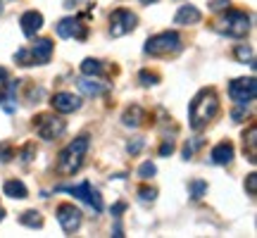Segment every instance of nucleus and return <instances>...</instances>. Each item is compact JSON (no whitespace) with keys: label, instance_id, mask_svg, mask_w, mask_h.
Returning a JSON list of instances; mask_svg holds the SVG:
<instances>
[{"label":"nucleus","instance_id":"nucleus-1","mask_svg":"<svg viewBox=\"0 0 257 238\" xmlns=\"http://www.w3.org/2000/svg\"><path fill=\"white\" fill-rule=\"evenodd\" d=\"M217 112H219V98H217L214 88H202L191 100V105H188L191 129L193 131H202L212 119L217 117Z\"/></svg>","mask_w":257,"mask_h":238},{"label":"nucleus","instance_id":"nucleus-2","mask_svg":"<svg viewBox=\"0 0 257 238\" xmlns=\"http://www.w3.org/2000/svg\"><path fill=\"white\" fill-rule=\"evenodd\" d=\"M88 153V136H79L74 138L69 146L64 148L60 157H57V174L60 176H72L76 174L83 165V157Z\"/></svg>","mask_w":257,"mask_h":238},{"label":"nucleus","instance_id":"nucleus-3","mask_svg":"<svg viewBox=\"0 0 257 238\" xmlns=\"http://www.w3.org/2000/svg\"><path fill=\"white\" fill-rule=\"evenodd\" d=\"M214 29L229 38H243V36H248V31H250V17L243 10L226 8V15H221L214 22Z\"/></svg>","mask_w":257,"mask_h":238},{"label":"nucleus","instance_id":"nucleus-4","mask_svg":"<svg viewBox=\"0 0 257 238\" xmlns=\"http://www.w3.org/2000/svg\"><path fill=\"white\" fill-rule=\"evenodd\" d=\"M184 46V41L181 36L176 34V31H162V34H155V36H150L146 41V55H153V57H167V55H174L179 53Z\"/></svg>","mask_w":257,"mask_h":238},{"label":"nucleus","instance_id":"nucleus-5","mask_svg":"<svg viewBox=\"0 0 257 238\" xmlns=\"http://www.w3.org/2000/svg\"><path fill=\"white\" fill-rule=\"evenodd\" d=\"M34 127L43 141H55L67 131V122L57 114H38V117H34Z\"/></svg>","mask_w":257,"mask_h":238},{"label":"nucleus","instance_id":"nucleus-6","mask_svg":"<svg viewBox=\"0 0 257 238\" xmlns=\"http://www.w3.org/2000/svg\"><path fill=\"white\" fill-rule=\"evenodd\" d=\"M136 24H138V17L131 10H126V8L114 10L110 15V36L112 38L126 36V34H131L136 29Z\"/></svg>","mask_w":257,"mask_h":238},{"label":"nucleus","instance_id":"nucleus-7","mask_svg":"<svg viewBox=\"0 0 257 238\" xmlns=\"http://www.w3.org/2000/svg\"><path fill=\"white\" fill-rule=\"evenodd\" d=\"M255 93H257V83L252 76H248V79H233L229 83V95L236 105H243V107L250 105L255 100Z\"/></svg>","mask_w":257,"mask_h":238},{"label":"nucleus","instance_id":"nucleus-8","mask_svg":"<svg viewBox=\"0 0 257 238\" xmlns=\"http://www.w3.org/2000/svg\"><path fill=\"white\" fill-rule=\"evenodd\" d=\"M57 221H60V226L67 236H72L74 231H79L83 221V214L79 207H74L72 202H62L60 207H57Z\"/></svg>","mask_w":257,"mask_h":238},{"label":"nucleus","instance_id":"nucleus-9","mask_svg":"<svg viewBox=\"0 0 257 238\" xmlns=\"http://www.w3.org/2000/svg\"><path fill=\"white\" fill-rule=\"evenodd\" d=\"M60 191H67V193H72L74 198H79V200H83V202H88L93 210L95 212H102V195L95 188L91 186V181H83V183H79V186H69V188H60Z\"/></svg>","mask_w":257,"mask_h":238},{"label":"nucleus","instance_id":"nucleus-10","mask_svg":"<svg viewBox=\"0 0 257 238\" xmlns=\"http://www.w3.org/2000/svg\"><path fill=\"white\" fill-rule=\"evenodd\" d=\"M57 36L86 41V38H88V27H86L79 17H64V19L57 22Z\"/></svg>","mask_w":257,"mask_h":238},{"label":"nucleus","instance_id":"nucleus-11","mask_svg":"<svg viewBox=\"0 0 257 238\" xmlns=\"http://www.w3.org/2000/svg\"><path fill=\"white\" fill-rule=\"evenodd\" d=\"M50 105H53V110L60 112V114H69V112H76L81 107V100L74 95V93H55L53 98H50Z\"/></svg>","mask_w":257,"mask_h":238},{"label":"nucleus","instance_id":"nucleus-12","mask_svg":"<svg viewBox=\"0 0 257 238\" xmlns=\"http://www.w3.org/2000/svg\"><path fill=\"white\" fill-rule=\"evenodd\" d=\"M19 24H22V34L31 38V36H36L38 31L43 29V15H41V12H36V10H29V12H24V15H22Z\"/></svg>","mask_w":257,"mask_h":238},{"label":"nucleus","instance_id":"nucleus-13","mask_svg":"<svg viewBox=\"0 0 257 238\" xmlns=\"http://www.w3.org/2000/svg\"><path fill=\"white\" fill-rule=\"evenodd\" d=\"M0 107L8 114L17 112V81H8L0 88Z\"/></svg>","mask_w":257,"mask_h":238},{"label":"nucleus","instance_id":"nucleus-14","mask_svg":"<svg viewBox=\"0 0 257 238\" xmlns=\"http://www.w3.org/2000/svg\"><path fill=\"white\" fill-rule=\"evenodd\" d=\"M210 160L219 167L231 165V160H233V143H231V141H221V143H217V146L212 148Z\"/></svg>","mask_w":257,"mask_h":238},{"label":"nucleus","instance_id":"nucleus-15","mask_svg":"<svg viewBox=\"0 0 257 238\" xmlns=\"http://www.w3.org/2000/svg\"><path fill=\"white\" fill-rule=\"evenodd\" d=\"M31 55L36 64H48L53 57V41L50 38H36V43L31 46Z\"/></svg>","mask_w":257,"mask_h":238},{"label":"nucleus","instance_id":"nucleus-16","mask_svg":"<svg viewBox=\"0 0 257 238\" xmlns=\"http://www.w3.org/2000/svg\"><path fill=\"white\" fill-rule=\"evenodd\" d=\"M243 153L248 157V162H257V124H250L248 131L243 134Z\"/></svg>","mask_w":257,"mask_h":238},{"label":"nucleus","instance_id":"nucleus-17","mask_svg":"<svg viewBox=\"0 0 257 238\" xmlns=\"http://www.w3.org/2000/svg\"><path fill=\"white\" fill-rule=\"evenodd\" d=\"M200 19H202V15L195 5H184V8L176 12L174 24H179V27H191V24H198Z\"/></svg>","mask_w":257,"mask_h":238},{"label":"nucleus","instance_id":"nucleus-18","mask_svg":"<svg viewBox=\"0 0 257 238\" xmlns=\"http://www.w3.org/2000/svg\"><path fill=\"white\" fill-rule=\"evenodd\" d=\"M143 119H146V110H143L141 105H131V107H126L124 114H121V124H124V127L136 129V127L143 124Z\"/></svg>","mask_w":257,"mask_h":238},{"label":"nucleus","instance_id":"nucleus-19","mask_svg":"<svg viewBox=\"0 0 257 238\" xmlns=\"http://www.w3.org/2000/svg\"><path fill=\"white\" fill-rule=\"evenodd\" d=\"M76 86H79V91H81L83 95H91V98H98V95H102V93L107 91V86H102L100 81H93V79H88V76L79 79Z\"/></svg>","mask_w":257,"mask_h":238},{"label":"nucleus","instance_id":"nucleus-20","mask_svg":"<svg viewBox=\"0 0 257 238\" xmlns=\"http://www.w3.org/2000/svg\"><path fill=\"white\" fill-rule=\"evenodd\" d=\"M3 193H5V195H10V198H15V200H24V198H29V188L24 186V181H17V179L5 181Z\"/></svg>","mask_w":257,"mask_h":238},{"label":"nucleus","instance_id":"nucleus-21","mask_svg":"<svg viewBox=\"0 0 257 238\" xmlns=\"http://www.w3.org/2000/svg\"><path fill=\"white\" fill-rule=\"evenodd\" d=\"M19 224H24L29 229H41V226H43V217H41V212H36V210H27L19 214Z\"/></svg>","mask_w":257,"mask_h":238},{"label":"nucleus","instance_id":"nucleus-22","mask_svg":"<svg viewBox=\"0 0 257 238\" xmlns=\"http://www.w3.org/2000/svg\"><path fill=\"white\" fill-rule=\"evenodd\" d=\"M233 55H236V60H238V62L255 67V53H252V48L245 46V43H238V46L233 48Z\"/></svg>","mask_w":257,"mask_h":238},{"label":"nucleus","instance_id":"nucleus-23","mask_svg":"<svg viewBox=\"0 0 257 238\" xmlns=\"http://www.w3.org/2000/svg\"><path fill=\"white\" fill-rule=\"evenodd\" d=\"M81 74L83 76H100L102 74V62L95 57H86L81 62Z\"/></svg>","mask_w":257,"mask_h":238},{"label":"nucleus","instance_id":"nucleus-24","mask_svg":"<svg viewBox=\"0 0 257 238\" xmlns=\"http://www.w3.org/2000/svg\"><path fill=\"white\" fill-rule=\"evenodd\" d=\"M205 193H207V181H202V179H193V181L188 183V195H191L193 200H200Z\"/></svg>","mask_w":257,"mask_h":238},{"label":"nucleus","instance_id":"nucleus-25","mask_svg":"<svg viewBox=\"0 0 257 238\" xmlns=\"http://www.w3.org/2000/svg\"><path fill=\"white\" fill-rule=\"evenodd\" d=\"M15 62H17L19 67H31V64H36V60H34L29 48H19L17 53H15Z\"/></svg>","mask_w":257,"mask_h":238},{"label":"nucleus","instance_id":"nucleus-26","mask_svg":"<svg viewBox=\"0 0 257 238\" xmlns=\"http://www.w3.org/2000/svg\"><path fill=\"white\" fill-rule=\"evenodd\" d=\"M138 200L141 202H155L157 200V188H153V186H141L138 188Z\"/></svg>","mask_w":257,"mask_h":238},{"label":"nucleus","instance_id":"nucleus-27","mask_svg":"<svg viewBox=\"0 0 257 238\" xmlns=\"http://www.w3.org/2000/svg\"><path fill=\"white\" fill-rule=\"evenodd\" d=\"M155 172H157V167H155V162H150V160H148V162H143V165L138 167V176H141L143 181L153 179V176H155Z\"/></svg>","mask_w":257,"mask_h":238},{"label":"nucleus","instance_id":"nucleus-28","mask_svg":"<svg viewBox=\"0 0 257 238\" xmlns=\"http://www.w3.org/2000/svg\"><path fill=\"white\" fill-rule=\"evenodd\" d=\"M15 155H17V153H15L12 143H10V141H3V143H0V162L5 165V162H10Z\"/></svg>","mask_w":257,"mask_h":238},{"label":"nucleus","instance_id":"nucleus-29","mask_svg":"<svg viewBox=\"0 0 257 238\" xmlns=\"http://www.w3.org/2000/svg\"><path fill=\"white\" fill-rule=\"evenodd\" d=\"M138 79H141V86H155V83H160V74L155 72H148V69H143V72L138 74Z\"/></svg>","mask_w":257,"mask_h":238},{"label":"nucleus","instance_id":"nucleus-30","mask_svg":"<svg viewBox=\"0 0 257 238\" xmlns=\"http://www.w3.org/2000/svg\"><path fill=\"white\" fill-rule=\"evenodd\" d=\"M17 155L22 157V162H24V165H29V162H31V160L36 157V146H34V143H27V146L22 148Z\"/></svg>","mask_w":257,"mask_h":238},{"label":"nucleus","instance_id":"nucleus-31","mask_svg":"<svg viewBox=\"0 0 257 238\" xmlns=\"http://www.w3.org/2000/svg\"><path fill=\"white\" fill-rule=\"evenodd\" d=\"M200 146H202V138H193V141H188V143L184 146V160H191Z\"/></svg>","mask_w":257,"mask_h":238},{"label":"nucleus","instance_id":"nucleus-32","mask_svg":"<svg viewBox=\"0 0 257 238\" xmlns=\"http://www.w3.org/2000/svg\"><path fill=\"white\" fill-rule=\"evenodd\" d=\"M143 146H146V141H143V138H131V141L126 143L128 155H138V153L143 150Z\"/></svg>","mask_w":257,"mask_h":238},{"label":"nucleus","instance_id":"nucleus-33","mask_svg":"<svg viewBox=\"0 0 257 238\" xmlns=\"http://www.w3.org/2000/svg\"><path fill=\"white\" fill-rule=\"evenodd\" d=\"M172 153H174V141H172V138H165V143L160 146V155L167 157V155H172Z\"/></svg>","mask_w":257,"mask_h":238},{"label":"nucleus","instance_id":"nucleus-34","mask_svg":"<svg viewBox=\"0 0 257 238\" xmlns=\"http://www.w3.org/2000/svg\"><path fill=\"white\" fill-rule=\"evenodd\" d=\"M245 188H248L250 195H257V174H248V179H245Z\"/></svg>","mask_w":257,"mask_h":238},{"label":"nucleus","instance_id":"nucleus-35","mask_svg":"<svg viewBox=\"0 0 257 238\" xmlns=\"http://www.w3.org/2000/svg\"><path fill=\"white\" fill-rule=\"evenodd\" d=\"M210 8L214 12H219V10H226L229 8V0H210Z\"/></svg>","mask_w":257,"mask_h":238},{"label":"nucleus","instance_id":"nucleus-36","mask_svg":"<svg viewBox=\"0 0 257 238\" xmlns=\"http://www.w3.org/2000/svg\"><path fill=\"white\" fill-rule=\"evenodd\" d=\"M231 117H233V122H245V110H243V105H240L238 110L231 112Z\"/></svg>","mask_w":257,"mask_h":238},{"label":"nucleus","instance_id":"nucleus-37","mask_svg":"<svg viewBox=\"0 0 257 238\" xmlns=\"http://www.w3.org/2000/svg\"><path fill=\"white\" fill-rule=\"evenodd\" d=\"M10 81V74H8V69H5V67H0V88H3V86H5V83Z\"/></svg>","mask_w":257,"mask_h":238},{"label":"nucleus","instance_id":"nucleus-38","mask_svg":"<svg viewBox=\"0 0 257 238\" xmlns=\"http://www.w3.org/2000/svg\"><path fill=\"white\" fill-rule=\"evenodd\" d=\"M124 210H126V202H117V205L112 207V214H114V217H119Z\"/></svg>","mask_w":257,"mask_h":238},{"label":"nucleus","instance_id":"nucleus-39","mask_svg":"<svg viewBox=\"0 0 257 238\" xmlns=\"http://www.w3.org/2000/svg\"><path fill=\"white\" fill-rule=\"evenodd\" d=\"M143 5H150V3H157V0H141Z\"/></svg>","mask_w":257,"mask_h":238},{"label":"nucleus","instance_id":"nucleus-40","mask_svg":"<svg viewBox=\"0 0 257 238\" xmlns=\"http://www.w3.org/2000/svg\"><path fill=\"white\" fill-rule=\"evenodd\" d=\"M3 217H5V210H3V207H0V221H3Z\"/></svg>","mask_w":257,"mask_h":238},{"label":"nucleus","instance_id":"nucleus-41","mask_svg":"<svg viewBox=\"0 0 257 238\" xmlns=\"http://www.w3.org/2000/svg\"><path fill=\"white\" fill-rule=\"evenodd\" d=\"M0 15H3V3H0Z\"/></svg>","mask_w":257,"mask_h":238}]
</instances>
